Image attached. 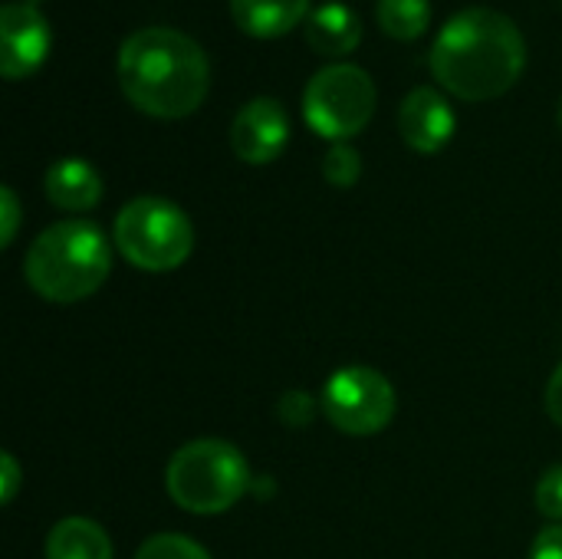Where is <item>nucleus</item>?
Here are the masks:
<instances>
[{"mask_svg": "<svg viewBox=\"0 0 562 559\" xmlns=\"http://www.w3.org/2000/svg\"><path fill=\"white\" fill-rule=\"evenodd\" d=\"M43 191L49 204H56L59 211L82 214L102 201L105 185H102V175L86 158H59L46 168Z\"/></svg>", "mask_w": 562, "mask_h": 559, "instance_id": "9b49d317", "label": "nucleus"}, {"mask_svg": "<svg viewBox=\"0 0 562 559\" xmlns=\"http://www.w3.org/2000/svg\"><path fill=\"white\" fill-rule=\"evenodd\" d=\"M20 227V201L13 194V188H0V247H10Z\"/></svg>", "mask_w": 562, "mask_h": 559, "instance_id": "aec40b11", "label": "nucleus"}, {"mask_svg": "<svg viewBox=\"0 0 562 559\" xmlns=\"http://www.w3.org/2000/svg\"><path fill=\"white\" fill-rule=\"evenodd\" d=\"M135 559H211V554L184 534H155L138 547Z\"/></svg>", "mask_w": 562, "mask_h": 559, "instance_id": "f3484780", "label": "nucleus"}, {"mask_svg": "<svg viewBox=\"0 0 562 559\" xmlns=\"http://www.w3.org/2000/svg\"><path fill=\"white\" fill-rule=\"evenodd\" d=\"M112 273V247L92 221H56L36 234L23 257V277L46 303H79L99 293Z\"/></svg>", "mask_w": 562, "mask_h": 559, "instance_id": "7ed1b4c3", "label": "nucleus"}, {"mask_svg": "<svg viewBox=\"0 0 562 559\" xmlns=\"http://www.w3.org/2000/svg\"><path fill=\"white\" fill-rule=\"evenodd\" d=\"M379 26L395 40H418L431 23V3L428 0H379L375 7Z\"/></svg>", "mask_w": 562, "mask_h": 559, "instance_id": "2eb2a0df", "label": "nucleus"}, {"mask_svg": "<svg viewBox=\"0 0 562 559\" xmlns=\"http://www.w3.org/2000/svg\"><path fill=\"white\" fill-rule=\"evenodd\" d=\"M560 125H562V102H560Z\"/></svg>", "mask_w": 562, "mask_h": 559, "instance_id": "393cba45", "label": "nucleus"}, {"mask_svg": "<svg viewBox=\"0 0 562 559\" xmlns=\"http://www.w3.org/2000/svg\"><path fill=\"white\" fill-rule=\"evenodd\" d=\"M165 488L181 511L214 517L231 511L254 488V474L237 445L198 438L171 455L165 468Z\"/></svg>", "mask_w": 562, "mask_h": 559, "instance_id": "20e7f679", "label": "nucleus"}, {"mask_svg": "<svg viewBox=\"0 0 562 559\" xmlns=\"http://www.w3.org/2000/svg\"><path fill=\"white\" fill-rule=\"evenodd\" d=\"M537 511L562 524V465H553L543 471V478L537 484Z\"/></svg>", "mask_w": 562, "mask_h": 559, "instance_id": "6ab92c4d", "label": "nucleus"}, {"mask_svg": "<svg viewBox=\"0 0 562 559\" xmlns=\"http://www.w3.org/2000/svg\"><path fill=\"white\" fill-rule=\"evenodd\" d=\"M530 559H562V524H550L547 530L537 534Z\"/></svg>", "mask_w": 562, "mask_h": 559, "instance_id": "4be33fe9", "label": "nucleus"}, {"mask_svg": "<svg viewBox=\"0 0 562 559\" xmlns=\"http://www.w3.org/2000/svg\"><path fill=\"white\" fill-rule=\"evenodd\" d=\"M319 409L336 432L352 438H369L392 425L398 412V395L395 385L379 369L346 366L326 379L319 392Z\"/></svg>", "mask_w": 562, "mask_h": 559, "instance_id": "0eeeda50", "label": "nucleus"}, {"mask_svg": "<svg viewBox=\"0 0 562 559\" xmlns=\"http://www.w3.org/2000/svg\"><path fill=\"white\" fill-rule=\"evenodd\" d=\"M49 53V23L40 7L10 0L0 7V72L3 79L30 76Z\"/></svg>", "mask_w": 562, "mask_h": 559, "instance_id": "6e6552de", "label": "nucleus"}, {"mask_svg": "<svg viewBox=\"0 0 562 559\" xmlns=\"http://www.w3.org/2000/svg\"><path fill=\"white\" fill-rule=\"evenodd\" d=\"M23 3H33V7H40V3H43V0H23Z\"/></svg>", "mask_w": 562, "mask_h": 559, "instance_id": "b1692460", "label": "nucleus"}, {"mask_svg": "<svg viewBox=\"0 0 562 559\" xmlns=\"http://www.w3.org/2000/svg\"><path fill=\"white\" fill-rule=\"evenodd\" d=\"M46 559H112L109 534L89 517H66L46 534Z\"/></svg>", "mask_w": 562, "mask_h": 559, "instance_id": "4468645a", "label": "nucleus"}, {"mask_svg": "<svg viewBox=\"0 0 562 559\" xmlns=\"http://www.w3.org/2000/svg\"><path fill=\"white\" fill-rule=\"evenodd\" d=\"M20 484H23V471H20L16 458H13L10 451H3V455H0V501H3V504H13Z\"/></svg>", "mask_w": 562, "mask_h": 559, "instance_id": "412c9836", "label": "nucleus"}, {"mask_svg": "<svg viewBox=\"0 0 562 559\" xmlns=\"http://www.w3.org/2000/svg\"><path fill=\"white\" fill-rule=\"evenodd\" d=\"M398 132L412 152L435 155L454 135V109L435 86H415L398 105Z\"/></svg>", "mask_w": 562, "mask_h": 559, "instance_id": "9d476101", "label": "nucleus"}, {"mask_svg": "<svg viewBox=\"0 0 562 559\" xmlns=\"http://www.w3.org/2000/svg\"><path fill=\"white\" fill-rule=\"evenodd\" d=\"M543 405H547V415L553 418V425H560L562 428V362L557 366V372L550 376V382H547Z\"/></svg>", "mask_w": 562, "mask_h": 559, "instance_id": "5701e85b", "label": "nucleus"}, {"mask_svg": "<svg viewBox=\"0 0 562 559\" xmlns=\"http://www.w3.org/2000/svg\"><path fill=\"white\" fill-rule=\"evenodd\" d=\"M231 16L244 33L273 40L310 16V0H231Z\"/></svg>", "mask_w": 562, "mask_h": 559, "instance_id": "ddd939ff", "label": "nucleus"}, {"mask_svg": "<svg viewBox=\"0 0 562 559\" xmlns=\"http://www.w3.org/2000/svg\"><path fill=\"white\" fill-rule=\"evenodd\" d=\"M362 40V20L346 3H323L306 16V43L319 56H349Z\"/></svg>", "mask_w": 562, "mask_h": 559, "instance_id": "f8f14e48", "label": "nucleus"}, {"mask_svg": "<svg viewBox=\"0 0 562 559\" xmlns=\"http://www.w3.org/2000/svg\"><path fill=\"white\" fill-rule=\"evenodd\" d=\"M277 415L286 428H306L316 415V399L303 389H293V392H283L280 402H277Z\"/></svg>", "mask_w": 562, "mask_h": 559, "instance_id": "a211bd4d", "label": "nucleus"}, {"mask_svg": "<svg viewBox=\"0 0 562 559\" xmlns=\"http://www.w3.org/2000/svg\"><path fill=\"white\" fill-rule=\"evenodd\" d=\"M431 72L458 99L487 102L504 96L527 66L520 26L491 7L454 13L431 43Z\"/></svg>", "mask_w": 562, "mask_h": 559, "instance_id": "f257e3e1", "label": "nucleus"}, {"mask_svg": "<svg viewBox=\"0 0 562 559\" xmlns=\"http://www.w3.org/2000/svg\"><path fill=\"white\" fill-rule=\"evenodd\" d=\"M362 175V155L349 142H333L323 155V178L333 188H352Z\"/></svg>", "mask_w": 562, "mask_h": 559, "instance_id": "dca6fc26", "label": "nucleus"}, {"mask_svg": "<svg viewBox=\"0 0 562 559\" xmlns=\"http://www.w3.org/2000/svg\"><path fill=\"white\" fill-rule=\"evenodd\" d=\"M303 115L310 128L329 142L359 135L375 115V82L356 63H329L316 69L303 89Z\"/></svg>", "mask_w": 562, "mask_h": 559, "instance_id": "423d86ee", "label": "nucleus"}, {"mask_svg": "<svg viewBox=\"0 0 562 559\" xmlns=\"http://www.w3.org/2000/svg\"><path fill=\"white\" fill-rule=\"evenodd\" d=\"M286 142H290V115L270 96L250 99L231 122V148L247 165H270L273 158L283 155Z\"/></svg>", "mask_w": 562, "mask_h": 559, "instance_id": "1a4fd4ad", "label": "nucleus"}, {"mask_svg": "<svg viewBox=\"0 0 562 559\" xmlns=\"http://www.w3.org/2000/svg\"><path fill=\"white\" fill-rule=\"evenodd\" d=\"M119 254L145 273H171L194 250L191 217L168 198H132L112 227Z\"/></svg>", "mask_w": 562, "mask_h": 559, "instance_id": "39448f33", "label": "nucleus"}, {"mask_svg": "<svg viewBox=\"0 0 562 559\" xmlns=\"http://www.w3.org/2000/svg\"><path fill=\"white\" fill-rule=\"evenodd\" d=\"M119 86L138 112L184 119L211 89V63L188 33L142 26L119 46Z\"/></svg>", "mask_w": 562, "mask_h": 559, "instance_id": "f03ea898", "label": "nucleus"}]
</instances>
